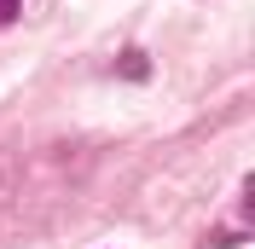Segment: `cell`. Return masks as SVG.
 <instances>
[{
	"label": "cell",
	"mask_w": 255,
	"mask_h": 249,
	"mask_svg": "<svg viewBox=\"0 0 255 249\" xmlns=\"http://www.w3.org/2000/svg\"><path fill=\"white\" fill-rule=\"evenodd\" d=\"M116 76H122V81H145V76H151V58H145L139 47H133V52H122V64H116Z\"/></svg>",
	"instance_id": "cell-1"
},
{
	"label": "cell",
	"mask_w": 255,
	"mask_h": 249,
	"mask_svg": "<svg viewBox=\"0 0 255 249\" xmlns=\"http://www.w3.org/2000/svg\"><path fill=\"white\" fill-rule=\"evenodd\" d=\"M17 6H23V0H0V23H12V17H17Z\"/></svg>",
	"instance_id": "cell-2"
}]
</instances>
